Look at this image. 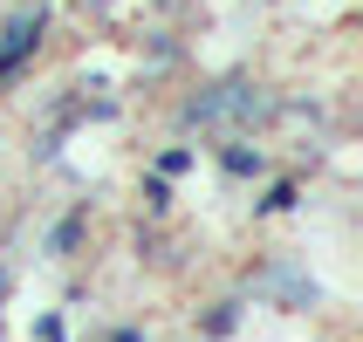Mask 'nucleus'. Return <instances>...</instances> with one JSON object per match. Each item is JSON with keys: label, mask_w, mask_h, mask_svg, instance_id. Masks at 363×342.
I'll use <instances>...</instances> for the list:
<instances>
[{"label": "nucleus", "mask_w": 363, "mask_h": 342, "mask_svg": "<svg viewBox=\"0 0 363 342\" xmlns=\"http://www.w3.org/2000/svg\"><path fill=\"white\" fill-rule=\"evenodd\" d=\"M261 151H247V144H226V171H233V178H254V171H261Z\"/></svg>", "instance_id": "3"}, {"label": "nucleus", "mask_w": 363, "mask_h": 342, "mask_svg": "<svg viewBox=\"0 0 363 342\" xmlns=\"http://www.w3.org/2000/svg\"><path fill=\"white\" fill-rule=\"evenodd\" d=\"M288 205H295V185H274V192L261 199V212H288Z\"/></svg>", "instance_id": "4"}, {"label": "nucleus", "mask_w": 363, "mask_h": 342, "mask_svg": "<svg viewBox=\"0 0 363 342\" xmlns=\"http://www.w3.org/2000/svg\"><path fill=\"white\" fill-rule=\"evenodd\" d=\"M35 35H41V14H14V21H7V41H0V76H7L28 48H35Z\"/></svg>", "instance_id": "2"}, {"label": "nucleus", "mask_w": 363, "mask_h": 342, "mask_svg": "<svg viewBox=\"0 0 363 342\" xmlns=\"http://www.w3.org/2000/svg\"><path fill=\"white\" fill-rule=\"evenodd\" d=\"M267 110V96L254 82H220V89H199L185 103V123H254Z\"/></svg>", "instance_id": "1"}, {"label": "nucleus", "mask_w": 363, "mask_h": 342, "mask_svg": "<svg viewBox=\"0 0 363 342\" xmlns=\"http://www.w3.org/2000/svg\"><path fill=\"white\" fill-rule=\"evenodd\" d=\"M0 295H7V267H0Z\"/></svg>", "instance_id": "5"}]
</instances>
